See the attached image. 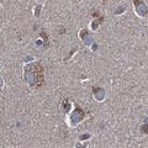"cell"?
I'll use <instances>...</instances> for the list:
<instances>
[{
    "label": "cell",
    "mask_w": 148,
    "mask_h": 148,
    "mask_svg": "<svg viewBox=\"0 0 148 148\" xmlns=\"http://www.w3.org/2000/svg\"><path fill=\"white\" fill-rule=\"evenodd\" d=\"M1 83H3V82H1V79H0V88H1Z\"/></svg>",
    "instance_id": "6da1fadb"
}]
</instances>
